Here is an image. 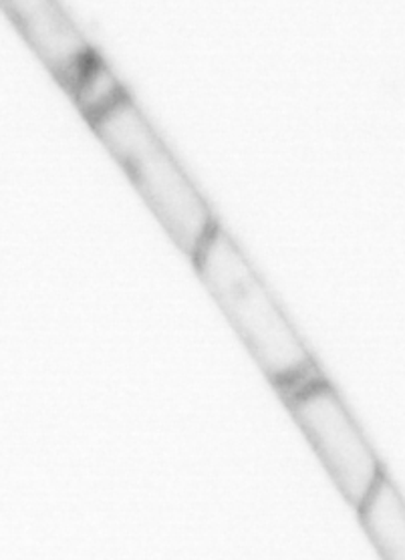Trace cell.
Returning <instances> with one entry per match:
<instances>
[{
	"instance_id": "6da1fadb",
	"label": "cell",
	"mask_w": 405,
	"mask_h": 560,
	"mask_svg": "<svg viewBox=\"0 0 405 560\" xmlns=\"http://www.w3.org/2000/svg\"><path fill=\"white\" fill-rule=\"evenodd\" d=\"M192 265L277 394L321 373L277 294L222 224L200 246Z\"/></svg>"
},
{
	"instance_id": "7a4b0ae2",
	"label": "cell",
	"mask_w": 405,
	"mask_h": 560,
	"mask_svg": "<svg viewBox=\"0 0 405 560\" xmlns=\"http://www.w3.org/2000/svg\"><path fill=\"white\" fill-rule=\"evenodd\" d=\"M88 124L172 243L192 260L220 220L152 119L131 93H124Z\"/></svg>"
},
{
	"instance_id": "3957f363",
	"label": "cell",
	"mask_w": 405,
	"mask_h": 560,
	"mask_svg": "<svg viewBox=\"0 0 405 560\" xmlns=\"http://www.w3.org/2000/svg\"><path fill=\"white\" fill-rule=\"evenodd\" d=\"M279 397L329 474L331 482L355 510L359 509L385 470L342 394L321 371L280 392Z\"/></svg>"
},
{
	"instance_id": "277c9868",
	"label": "cell",
	"mask_w": 405,
	"mask_h": 560,
	"mask_svg": "<svg viewBox=\"0 0 405 560\" xmlns=\"http://www.w3.org/2000/svg\"><path fill=\"white\" fill-rule=\"evenodd\" d=\"M2 9L53 79L71 95L100 57L76 21L53 0H9Z\"/></svg>"
},
{
	"instance_id": "5b68a950",
	"label": "cell",
	"mask_w": 405,
	"mask_h": 560,
	"mask_svg": "<svg viewBox=\"0 0 405 560\" xmlns=\"http://www.w3.org/2000/svg\"><path fill=\"white\" fill-rule=\"evenodd\" d=\"M355 512L381 560H405V498L387 474Z\"/></svg>"
}]
</instances>
